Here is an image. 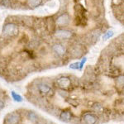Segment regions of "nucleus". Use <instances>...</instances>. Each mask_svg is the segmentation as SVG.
Returning a JSON list of instances; mask_svg holds the SVG:
<instances>
[{
  "label": "nucleus",
  "instance_id": "20e7f679",
  "mask_svg": "<svg viewBox=\"0 0 124 124\" xmlns=\"http://www.w3.org/2000/svg\"><path fill=\"white\" fill-rule=\"evenodd\" d=\"M55 23H56V25L59 26V27H65V26H67L70 23L69 15L66 14V13H64V14L61 15L60 17H57Z\"/></svg>",
  "mask_w": 124,
  "mask_h": 124
},
{
  "label": "nucleus",
  "instance_id": "f3484780",
  "mask_svg": "<svg viewBox=\"0 0 124 124\" xmlns=\"http://www.w3.org/2000/svg\"><path fill=\"white\" fill-rule=\"evenodd\" d=\"M70 68L72 70H79V63L78 62H75V63H73L70 65Z\"/></svg>",
  "mask_w": 124,
  "mask_h": 124
},
{
  "label": "nucleus",
  "instance_id": "f8f14e48",
  "mask_svg": "<svg viewBox=\"0 0 124 124\" xmlns=\"http://www.w3.org/2000/svg\"><path fill=\"white\" fill-rule=\"evenodd\" d=\"M11 94H12V97H13V100H14V101L17 102V103H21V102H23V97H22L21 95H19L18 93H17L16 92L12 91Z\"/></svg>",
  "mask_w": 124,
  "mask_h": 124
},
{
  "label": "nucleus",
  "instance_id": "ddd939ff",
  "mask_svg": "<svg viewBox=\"0 0 124 124\" xmlns=\"http://www.w3.org/2000/svg\"><path fill=\"white\" fill-rule=\"evenodd\" d=\"M71 54L73 55L74 57H79L82 54V51L79 49V47H75L73 50H72Z\"/></svg>",
  "mask_w": 124,
  "mask_h": 124
},
{
  "label": "nucleus",
  "instance_id": "423d86ee",
  "mask_svg": "<svg viewBox=\"0 0 124 124\" xmlns=\"http://www.w3.org/2000/svg\"><path fill=\"white\" fill-rule=\"evenodd\" d=\"M53 51L59 56H62L65 54V47L61 44H55L53 46Z\"/></svg>",
  "mask_w": 124,
  "mask_h": 124
},
{
  "label": "nucleus",
  "instance_id": "aec40b11",
  "mask_svg": "<svg viewBox=\"0 0 124 124\" xmlns=\"http://www.w3.org/2000/svg\"><path fill=\"white\" fill-rule=\"evenodd\" d=\"M86 60H87V58H84V59L82 60V61L79 63V69H82V68H83V65L86 62Z\"/></svg>",
  "mask_w": 124,
  "mask_h": 124
},
{
  "label": "nucleus",
  "instance_id": "39448f33",
  "mask_svg": "<svg viewBox=\"0 0 124 124\" xmlns=\"http://www.w3.org/2000/svg\"><path fill=\"white\" fill-rule=\"evenodd\" d=\"M57 85L61 89H68L71 85V81L68 77H61L57 80Z\"/></svg>",
  "mask_w": 124,
  "mask_h": 124
},
{
  "label": "nucleus",
  "instance_id": "6ab92c4d",
  "mask_svg": "<svg viewBox=\"0 0 124 124\" xmlns=\"http://www.w3.org/2000/svg\"><path fill=\"white\" fill-rule=\"evenodd\" d=\"M93 109H94V111L96 112H101L102 109H103V107L100 105V104H95L94 106H93Z\"/></svg>",
  "mask_w": 124,
  "mask_h": 124
},
{
  "label": "nucleus",
  "instance_id": "9d476101",
  "mask_svg": "<svg viewBox=\"0 0 124 124\" xmlns=\"http://www.w3.org/2000/svg\"><path fill=\"white\" fill-rule=\"evenodd\" d=\"M27 118H28L31 123H37L39 120V117H38V115L36 113H34V112H30V113H28V114H27Z\"/></svg>",
  "mask_w": 124,
  "mask_h": 124
},
{
  "label": "nucleus",
  "instance_id": "412c9836",
  "mask_svg": "<svg viewBox=\"0 0 124 124\" xmlns=\"http://www.w3.org/2000/svg\"><path fill=\"white\" fill-rule=\"evenodd\" d=\"M3 107H4V103H3V100H1V99H0V110L3 109Z\"/></svg>",
  "mask_w": 124,
  "mask_h": 124
},
{
  "label": "nucleus",
  "instance_id": "4468645a",
  "mask_svg": "<svg viewBox=\"0 0 124 124\" xmlns=\"http://www.w3.org/2000/svg\"><path fill=\"white\" fill-rule=\"evenodd\" d=\"M113 35H114V31H112V30H109V31H108L107 32H106V33L104 34V35H103V39L104 40V41H106V40L111 38V37H113Z\"/></svg>",
  "mask_w": 124,
  "mask_h": 124
},
{
  "label": "nucleus",
  "instance_id": "1a4fd4ad",
  "mask_svg": "<svg viewBox=\"0 0 124 124\" xmlns=\"http://www.w3.org/2000/svg\"><path fill=\"white\" fill-rule=\"evenodd\" d=\"M60 118L65 122L70 121L71 119V113L70 111H63L60 115Z\"/></svg>",
  "mask_w": 124,
  "mask_h": 124
},
{
  "label": "nucleus",
  "instance_id": "9b49d317",
  "mask_svg": "<svg viewBox=\"0 0 124 124\" xmlns=\"http://www.w3.org/2000/svg\"><path fill=\"white\" fill-rule=\"evenodd\" d=\"M41 0H27V5L31 8H37L41 3Z\"/></svg>",
  "mask_w": 124,
  "mask_h": 124
},
{
  "label": "nucleus",
  "instance_id": "0eeeda50",
  "mask_svg": "<svg viewBox=\"0 0 124 124\" xmlns=\"http://www.w3.org/2000/svg\"><path fill=\"white\" fill-rule=\"evenodd\" d=\"M84 121L87 124H95L97 122V117L92 113H86L84 116Z\"/></svg>",
  "mask_w": 124,
  "mask_h": 124
},
{
  "label": "nucleus",
  "instance_id": "2eb2a0df",
  "mask_svg": "<svg viewBox=\"0 0 124 124\" xmlns=\"http://www.w3.org/2000/svg\"><path fill=\"white\" fill-rule=\"evenodd\" d=\"M57 3L55 1H51V2H49V3H46V7L48 9H52V8H55V7H56Z\"/></svg>",
  "mask_w": 124,
  "mask_h": 124
},
{
  "label": "nucleus",
  "instance_id": "f03ea898",
  "mask_svg": "<svg viewBox=\"0 0 124 124\" xmlns=\"http://www.w3.org/2000/svg\"><path fill=\"white\" fill-rule=\"evenodd\" d=\"M20 120H21V117L18 113H11L7 115L5 117V124H18Z\"/></svg>",
  "mask_w": 124,
  "mask_h": 124
},
{
  "label": "nucleus",
  "instance_id": "a211bd4d",
  "mask_svg": "<svg viewBox=\"0 0 124 124\" xmlns=\"http://www.w3.org/2000/svg\"><path fill=\"white\" fill-rule=\"evenodd\" d=\"M38 12L40 13H41V14H44V13H49V10H48V8L46 7H43V8H41Z\"/></svg>",
  "mask_w": 124,
  "mask_h": 124
},
{
  "label": "nucleus",
  "instance_id": "dca6fc26",
  "mask_svg": "<svg viewBox=\"0 0 124 124\" xmlns=\"http://www.w3.org/2000/svg\"><path fill=\"white\" fill-rule=\"evenodd\" d=\"M117 84L119 86H121V87L124 86V75H121V76H119L118 78H117Z\"/></svg>",
  "mask_w": 124,
  "mask_h": 124
},
{
  "label": "nucleus",
  "instance_id": "7ed1b4c3",
  "mask_svg": "<svg viewBox=\"0 0 124 124\" xmlns=\"http://www.w3.org/2000/svg\"><path fill=\"white\" fill-rule=\"evenodd\" d=\"M55 36L56 38L60 40H67L71 37L72 33L68 30H58L55 31Z\"/></svg>",
  "mask_w": 124,
  "mask_h": 124
},
{
  "label": "nucleus",
  "instance_id": "6e6552de",
  "mask_svg": "<svg viewBox=\"0 0 124 124\" xmlns=\"http://www.w3.org/2000/svg\"><path fill=\"white\" fill-rule=\"evenodd\" d=\"M37 89H38L40 93L42 94H47L51 90V88L46 84H40L37 85Z\"/></svg>",
  "mask_w": 124,
  "mask_h": 124
},
{
  "label": "nucleus",
  "instance_id": "f257e3e1",
  "mask_svg": "<svg viewBox=\"0 0 124 124\" xmlns=\"http://www.w3.org/2000/svg\"><path fill=\"white\" fill-rule=\"evenodd\" d=\"M3 33L8 37H17L18 35V27L14 23H8L3 27Z\"/></svg>",
  "mask_w": 124,
  "mask_h": 124
}]
</instances>
